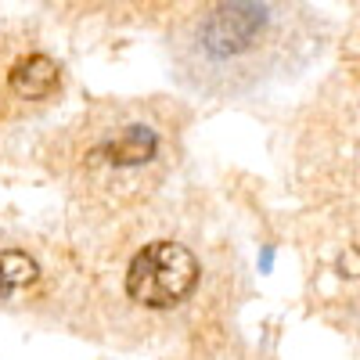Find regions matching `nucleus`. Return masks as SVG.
Returning <instances> with one entry per match:
<instances>
[{
	"label": "nucleus",
	"mask_w": 360,
	"mask_h": 360,
	"mask_svg": "<svg viewBox=\"0 0 360 360\" xmlns=\"http://www.w3.org/2000/svg\"><path fill=\"white\" fill-rule=\"evenodd\" d=\"M198 259L191 249L176 245V242H152L144 245L127 270V295L141 307L166 310L176 307L195 292L198 285Z\"/></svg>",
	"instance_id": "f257e3e1"
},
{
	"label": "nucleus",
	"mask_w": 360,
	"mask_h": 360,
	"mask_svg": "<svg viewBox=\"0 0 360 360\" xmlns=\"http://www.w3.org/2000/svg\"><path fill=\"white\" fill-rule=\"evenodd\" d=\"M58 83H62V72H58V65L47 54H29V58H22V62H15L11 72H8V86L25 101L51 98L58 90Z\"/></svg>",
	"instance_id": "f03ea898"
},
{
	"label": "nucleus",
	"mask_w": 360,
	"mask_h": 360,
	"mask_svg": "<svg viewBox=\"0 0 360 360\" xmlns=\"http://www.w3.org/2000/svg\"><path fill=\"white\" fill-rule=\"evenodd\" d=\"M155 134L148 130V127H127L123 134H119L108 148H105V155L108 162L115 166H137V162H148L155 155Z\"/></svg>",
	"instance_id": "7ed1b4c3"
},
{
	"label": "nucleus",
	"mask_w": 360,
	"mask_h": 360,
	"mask_svg": "<svg viewBox=\"0 0 360 360\" xmlns=\"http://www.w3.org/2000/svg\"><path fill=\"white\" fill-rule=\"evenodd\" d=\"M37 263L29 259L25 252H18V249H4L0 252V295H15V292H22V288H29L37 281Z\"/></svg>",
	"instance_id": "20e7f679"
},
{
	"label": "nucleus",
	"mask_w": 360,
	"mask_h": 360,
	"mask_svg": "<svg viewBox=\"0 0 360 360\" xmlns=\"http://www.w3.org/2000/svg\"><path fill=\"white\" fill-rule=\"evenodd\" d=\"M339 266H342V270H353V278H356V274H360V252H346V256L339 259Z\"/></svg>",
	"instance_id": "39448f33"
}]
</instances>
